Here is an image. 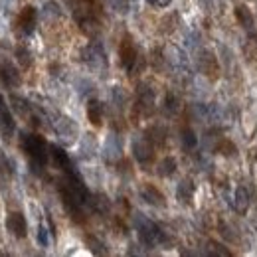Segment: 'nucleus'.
Masks as SVG:
<instances>
[{"mask_svg":"<svg viewBox=\"0 0 257 257\" xmlns=\"http://www.w3.org/2000/svg\"><path fill=\"white\" fill-rule=\"evenodd\" d=\"M20 147L24 153L30 157L34 166H46L50 159V145L44 141V137L34 135V133H22L20 137Z\"/></svg>","mask_w":257,"mask_h":257,"instance_id":"nucleus-1","label":"nucleus"},{"mask_svg":"<svg viewBox=\"0 0 257 257\" xmlns=\"http://www.w3.org/2000/svg\"><path fill=\"white\" fill-rule=\"evenodd\" d=\"M85 113H87V119H89V123H91L93 127H101V125H103L105 105H103L99 99H89V101H87Z\"/></svg>","mask_w":257,"mask_h":257,"instance_id":"nucleus-15","label":"nucleus"},{"mask_svg":"<svg viewBox=\"0 0 257 257\" xmlns=\"http://www.w3.org/2000/svg\"><path fill=\"white\" fill-rule=\"evenodd\" d=\"M198 64H200V69L202 71H212L214 67H216V58H214V54L212 52H208V50H204L202 52V58L198 60Z\"/></svg>","mask_w":257,"mask_h":257,"instance_id":"nucleus-23","label":"nucleus"},{"mask_svg":"<svg viewBox=\"0 0 257 257\" xmlns=\"http://www.w3.org/2000/svg\"><path fill=\"white\" fill-rule=\"evenodd\" d=\"M14 128H16V123H14L12 111H10V107L6 105V99L0 93V131H2L6 137H10V135L14 133Z\"/></svg>","mask_w":257,"mask_h":257,"instance_id":"nucleus-11","label":"nucleus"},{"mask_svg":"<svg viewBox=\"0 0 257 257\" xmlns=\"http://www.w3.org/2000/svg\"><path fill=\"white\" fill-rule=\"evenodd\" d=\"M164 105H166V111L174 113V111L178 109V99L170 93V95H166V99H164Z\"/></svg>","mask_w":257,"mask_h":257,"instance_id":"nucleus-29","label":"nucleus"},{"mask_svg":"<svg viewBox=\"0 0 257 257\" xmlns=\"http://www.w3.org/2000/svg\"><path fill=\"white\" fill-rule=\"evenodd\" d=\"M52 127H54V131H56V135H58V139H60L62 145H73L77 141V137H79V125L71 117L62 115V113H58L54 117Z\"/></svg>","mask_w":257,"mask_h":257,"instance_id":"nucleus-4","label":"nucleus"},{"mask_svg":"<svg viewBox=\"0 0 257 257\" xmlns=\"http://www.w3.org/2000/svg\"><path fill=\"white\" fill-rule=\"evenodd\" d=\"M50 233L52 231H48V227L44 224L38 225V229H36V241H38L40 247H50Z\"/></svg>","mask_w":257,"mask_h":257,"instance_id":"nucleus-25","label":"nucleus"},{"mask_svg":"<svg viewBox=\"0 0 257 257\" xmlns=\"http://www.w3.org/2000/svg\"><path fill=\"white\" fill-rule=\"evenodd\" d=\"M153 145H164V141H166V131L162 127H153L149 131V137H147Z\"/></svg>","mask_w":257,"mask_h":257,"instance_id":"nucleus-26","label":"nucleus"},{"mask_svg":"<svg viewBox=\"0 0 257 257\" xmlns=\"http://www.w3.org/2000/svg\"><path fill=\"white\" fill-rule=\"evenodd\" d=\"M147 2H149L153 8H161V10L162 8H168V6L172 4V0H147Z\"/></svg>","mask_w":257,"mask_h":257,"instance_id":"nucleus-31","label":"nucleus"},{"mask_svg":"<svg viewBox=\"0 0 257 257\" xmlns=\"http://www.w3.org/2000/svg\"><path fill=\"white\" fill-rule=\"evenodd\" d=\"M176 168H178V162L174 157H164L161 162H159V166H157V174L161 176V178H170L174 172H176Z\"/></svg>","mask_w":257,"mask_h":257,"instance_id":"nucleus-20","label":"nucleus"},{"mask_svg":"<svg viewBox=\"0 0 257 257\" xmlns=\"http://www.w3.org/2000/svg\"><path fill=\"white\" fill-rule=\"evenodd\" d=\"M123 155V145L119 141V137L115 133L107 135L105 143H103V159L107 162H117Z\"/></svg>","mask_w":257,"mask_h":257,"instance_id":"nucleus-8","label":"nucleus"},{"mask_svg":"<svg viewBox=\"0 0 257 257\" xmlns=\"http://www.w3.org/2000/svg\"><path fill=\"white\" fill-rule=\"evenodd\" d=\"M131 151H133V157L137 159L139 164H149V162H153V159H155V145L147 137L133 139Z\"/></svg>","mask_w":257,"mask_h":257,"instance_id":"nucleus-5","label":"nucleus"},{"mask_svg":"<svg viewBox=\"0 0 257 257\" xmlns=\"http://www.w3.org/2000/svg\"><path fill=\"white\" fill-rule=\"evenodd\" d=\"M16 60H18V64L22 65V67H30L32 65V54H30V50L26 46H18L16 48Z\"/></svg>","mask_w":257,"mask_h":257,"instance_id":"nucleus-24","label":"nucleus"},{"mask_svg":"<svg viewBox=\"0 0 257 257\" xmlns=\"http://www.w3.org/2000/svg\"><path fill=\"white\" fill-rule=\"evenodd\" d=\"M0 77H2V81H4L8 87H18L20 81H22L18 69L10 64L8 60H0Z\"/></svg>","mask_w":257,"mask_h":257,"instance_id":"nucleus-14","label":"nucleus"},{"mask_svg":"<svg viewBox=\"0 0 257 257\" xmlns=\"http://www.w3.org/2000/svg\"><path fill=\"white\" fill-rule=\"evenodd\" d=\"M194 196H196V184H194V180L192 178H182L178 182V186H176V198H178V202L190 206L194 202Z\"/></svg>","mask_w":257,"mask_h":257,"instance_id":"nucleus-13","label":"nucleus"},{"mask_svg":"<svg viewBox=\"0 0 257 257\" xmlns=\"http://www.w3.org/2000/svg\"><path fill=\"white\" fill-rule=\"evenodd\" d=\"M200 2V6L206 10V12H210V14H216L220 8H222V0H198Z\"/></svg>","mask_w":257,"mask_h":257,"instance_id":"nucleus-27","label":"nucleus"},{"mask_svg":"<svg viewBox=\"0 0 257 257\" xmlns=\"http://www.w3.org/2000/svg\"><path fill=\"white\" fill-rule=\"evenodd\" d=\"M166 62L172 65L174 69H188V60H186V56H184L178 48H174V46H168V48H166Z\"/></svg>","mask_w":257,"mask_h":257,"instance_id":"nucleus-17","label":"nucleus"},{"mask_svg":"<svg viewBox=\"0 0 257 257\" xmlns=\"http://www.w3.org/2000/svg\"><path fill=\"white\" fill-rule=\"evenodd\" d=\"M180 141H182L184 149H188V151H192V149L198 147V137H196V133H194L192 128H182V133H180Z\"/></svg>","mask_w":257,"mask_h":257,"instance_id":"nucleus-22","label":"nucleus"},{"mask_svg":"<svg viewBox=\"0 0 257 257\" xmlns=\"http://www.w3.org/2000/svg\"><path fill=\"white\" fill-rule=\"evenodd\" d=\"M109 4L115 8V12H127L128 10V4H127V0H109Z\"/></svg>","mask_w":257,"mask_h":257,"instance_id":"nucleus-30","label":"nucleus"},{"mask_svg":"<svg viewBox=\"0 0 257 257\" xmlns=\"http://www.w3.org/2000/svg\"><path fill=\"white\" fill-rule=\"evenodd\" d=\"M137 101H139V107L143 109V113H151L155 109V91L149 83H139L137 87Z\"/></svg>","mask_w":257,"mask_h":257,"instance_id":"nucleus-9","label":"nucleus"},{"mask_svg":"<svg viewBox=\"0 0 257 257\" xmlns=\"http://www.w3.org/2000/svg\"><path fill=\"white\" fill-rule=\"evenodd\" d=\"M119 56H121V65H123L127 71H133L135 65H137V60H139V52H137V48L133 46L131 40H125V42L121 44Z\"/></svg>","mask_w":257,"mask_h":257,"instance_id":"nucleus-10","label":"nucleus"},{"mask_svg":"<svg viewBox=\"0 0 257 257\" xmlns=\"http://www.w3.org/2000/svg\"><path fill=\"white\" fill-rule=\"evenodd\" d=\"M133 222H135V227H137L139 239H141V243L145 247H157L159 243L164 241V231L153 220H149L147 216H143L141 212L135 214Z\"/></svg>","mask_w":257,"mask_h":257,"instance_id":"nucleus-2","label":"nucleus"},{"mask_svg":"<svg viewBox=\"0 0 257 257\" xmlns=\"http://www.w3.org/2000/svg\"><path fill=\"white\" fill-rule=\"evenodd\" d=\"M249 204H251V194H249V190H247L245 186H237V188H235V196H233V206H235V210H237L239 214H243V212H247Z\"/></svg>","mask_w":257,"mask_h":257,"instance_id":"nucleus-18","label":"nucleus"},{"mask_svg":"<svg viewBox=\"0 0 257 257\" xmlns=\"http://www.w3.org/2000/svg\"><path fill=\"white\" fill-rule=\"evenodd\" d=\"M50 159L54 161V164L62 170V172H69L71 168H75L73 164H71V159H69V155L65 153L62 147H56V145H52L50 147Z\"/></svg>","mask_w":257,"mask_h":257,"instance_id":"nucleus-16","label":"nucleus"},{"mask_svg":"<svg viewBox=\"0 0 257 257\" xmlns=\"http://www.w3.org/2000/svg\"><path fill=\"white\" fill-rule=\"evenodd\" d=\"M81 60H83V64L87 65L91 71H95V73H105L107 71V65H109L107 64V54H105V50H103V46L99 42H91V44H87L83 48Z\"/></svg>","mask_w":257,"mask_h":257,"instance_id":"nucleus-3","label":"nucleus"},{"mask_svg":"<svg viewBox=\"0 0 257 257\" xmlns=\"http://www.w3.org/2000/svg\"><path fill=\"white\" fill-rule=\"evenodd\" d=\"M10 101L14 103V109H16L22 117H30V115H32L34 105H30L26 99H22V97H18V95H12L10 97Z\"/></svg>","mask_w":257,"mask_h":257,"instance_id":"nucleus-21","label":"nucleus"},{"mask_svg":"<svg viewBox=\"0 0 257 257\" xmlns=\"http://www.w3.org/2000/svg\"><path fill=\"white\" fill-rule=\"evenodd\" d=\"M235 18L239 20V24H241L247 32H253V28H255V18H253V14H251V10H249L247 6L239 4V6L235 8Z\"/></svg>","mask_w":257,"mask_h":257,"instance_id":"nucleus-19","label":"nucleus"},{"mask_svg":"<svg viewBox=\"0 0 257 257\" xmlns=\"http://www.w3.org/2000/svg\"><path fill=\"white\" fill-rule=\"evenodd\" d=\"M141 198H143L149 206H155V208H164V206H166L164 194H162L157 186H153V184H147V186L141 188Z\"/></svg>","mask_w":257,"mask_h":257,"instance_id":"nucleus-12","label":"nucleus"},{"mask_svg":"<svg viewBox=\"0 0 257 257\" xmlns=\"http://www.w3.org/2000/svg\"><path fill=\"white\" fill-rule=\"evenodd\" d=\"M44 10H46V14H50V16H62V6H60L58 2H54V0L46 2V4H44Z\"/></svg>","mask_w":257,"mask_h":257,"instance_id":"nucleus-28","label":"nucleus"},{"mask_svg":"<svg viewBox=\"0 0 257 257\" xmlns=\"http://www.w3.org/2000/svg\"><path fill=\"white\" fill-rule=\"evenodd\" d=\"M36 26H38V10L34 6H24L18 14V30L24 36H30L34 34Z\"/></svg>","mask_w":257,"mask_h":257,"instance_id":"nucleus-7","label":"nucleus"},{"mask_svg":"<svg viewBox=\"0 0 257 257\" xmlns=\"http://www.w3.org/2000/svg\"><path fill=\"white\" fill-rule=\"evenodd\" d=\"M4 225H6V229H8L16 239H24V237L28 235V222H26V218H24L22 212H12V214H8Z\"/></svg>","mask_w":257,"mask_h":257,"instance_id":"nucleus-6","label":"nucleus"}]
</instances>
